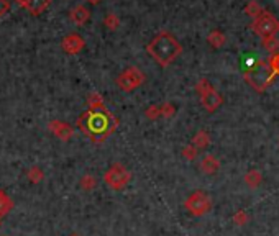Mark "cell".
Masks as SVG:
<instances>
[{
  "label": "cell",
  "mask_w": 279,
  "mask_h": 236,
  "mask_svg": "<svg viewBox=\"0 0 279 236\" xmlns=\"http://www.w3.org/2000/svg\"><path fill=\"white\" fill-rule=\"evenodd\" d=\"M77 125L92 141H102L117 128V120L105 107H100V109H90L80 115Z\"/></svg>",
  "instance_id": "cell-1"
},
{
  "label": "cell",
  "mask_w": 279,
  "mask_h": 236,
  "mask_svg": "<svg viewBox=\"0 0 279 236\" xmlns=\"http://www.w3.org/2000/svg\"><path fill=\"white\" fill-rule=\"evenodd\" d=\"M146 51L159 66L168 67L169 64H173L176 59L181 56L182 46H181V43L176 40L174 35L168 33V31H161L159 35H156L148 43Z\"/></svg>",
  "instance_id": "cell-2"
},
{
  "label": "cell",
  "mask_w": 279,
  "mask_h": 236,
  "mask_svg": "<svg viewBox=\"0 0 279 236\" xmlns=\"http://www.w3.org/2000/svg\"><path fill=\"white\" fill-rule=\"evenodd\" d=\"M246 82L253 87L256 92H265V89L273 82L275 72L268 61H256L253 66L245 71Z\"/></svg>",
  "instance_id": "cell-3"
},
{
  "label": "cell",
  "mask_w": 279,
  "mask_h": 236,
  "mask_svg": "<svg viewBox=\"0 0 279 236\" xmlns=\"http://www.w3.org/2000/svg\"><path fill=\"white\" fill-rule=\"evenodd\" d=\"M251 30L263 40L270 38V36H276L279 33V20L273 13L268 12V10H265L258 18L253 20Z\"/></svg>",
  "instance_id": "cell-4"
},
{
  "label": "cell",
  "mask_w": 279,
  "mask_h": 236,
  "mask_svg": "<svg viewBox=\"0 0 279 236\" xmlns=\"http://www.w3.org/2000/svg\"><path fill=\"white\" fill-rule=\"evenodd\" d=\"M144 80H146V76H144L138 67L130 66L123 72L119 74V77H117V85H119L123 92H132V90L141 87Z\"/></svg>",
  "instance_id": "cell-5"
},
{
  "label": "cell",
  "mask_w": 279,
  "mask_h": 236,
  "mask_svg": "<svg viewBox=\"0 0 279 236\" xmlns=\"http://www.w3.org/2000/svg\"><path fill=\"white\" fill-rule=\"evenodd\" d=\"M212 208V198L206 192H194L186 200V210L194 217H204L206 213L210 212Z\"/></svg>",
  "instance_id": "cell-6"
},
{
  "label": "cell",
  "mask_w": 279,
  "mask_h": 236,
  "mask_svg": "<svg viewBox=\"0 0 279 236\" xmlns=\"http://www.w3.org/2000/svg\"><path fill=\"white\" fill-rule=\"evenodd\" d=\"M130 177L132 176H130V173H128V169L125 168V166H123V164H114L105 173L104 180H105V184L110 187V189L120 190L128 184V182H130Z\"/></svg>",
  "instance_id": "cell-7"
},
{
  "label": "cell",
  "mask_w": 279,
  "mask_h": 236,
  "mask_svg": "<svg viewBox=\"0 0 279 236\" xmlns=\"http://www.w3.org/2000/svg\"><path fill=\"white\" fill-rule=\"evenodd\" d=\"M201 97V102H202V105H204V109H206L207 112H215L220 109V105L223 104V97L220 95L218 92L213 87H210L209 90H206L204 94L199 95Z\"/></svg>",
  "instance_id": "cell-8"
},
{
  "label": "cell",
  "mask_w": 279,
  "mask_h": 236,
  "mask_svg": "<svg viewBox=\"0 0 279 236\" xmlns=\"http://www.w3.org/2000/svg\"><path fill=\"white\" fill-rule=\"evenodd\" d=\"M85 46L84 38L79 33H69L68 36H64L61 41V48L68 55H77L79 51H82Z\"/></svg>",
  "instance_id": "cell-9"
},
{
  "label": "cell",
  "mask_w": 279,
  "mask_h": 236,
  "mask_svg": "<svg viewBox=\"0 0 279 236\" xmlns=\"http://www.w3.org/2000/svg\"><path fill=\"white\" fill-rule=\"evenodd\" d=\"M50 3H51V0H23V2H20L21 7L28 10L31 15L43 13L48 7H50Z\"/></svg>",
  "instance_id": "cell-10"
},
{
  "label": "cell",
  "mask_w": 279,
  "mask_h": 236,
  "mask_svg": "<svg viewBox=\"0 0 279 236\" xmlns=\"http://www.w3.org/2000/svg\"><path fill=\"white\" fill-rule=\"evenodd\" d=\"M50 130L55 133V135L58 138H61V139H69L72 136V128L68 125V123H64V121H60V120H53L50 123Z\"/></svg>",
  "instance_id": "cell-11"
},
{
  "label": "cell",
  "mask_w": 279,
  "mask_h": 236,
  "mask_svg": "<svg viewBox=\"0 0 279 236\" xmlns=\"http://www.w3.org/2000/svg\"><path fill=\"white\" fill-rule=\"evenodd\" d=\"M69 17H71V20L76 25H84V23H87L90 18V10L87 7H84V5H76V7L69 12Z\"/></svg>",
  "instance_id": "cell-12"
},
{
  "label": "cell",
  "mask_w": 279,
  "mask_h": 236,
  "mask_svg": "<svg viewBox=\"0 0 279 236\" xmlns=\"http://www.w3.org/2000/svg\"><path fill=\"white\" fill-rule=\"evenodd\" d=\"M218 161L215 156H212V154H209V156H206L202 159V163H201V168L202 171L206 174H213V173H217V169H218Z\"/></svg>",
  "instance_id": "cell-13"
},
{
  "label": "cell",
  "mask_w": 279,
  "mask_h": 236,
  "mask_svg": "<svg viewBox=\"0 0 279 236\" xmlns=\"http://www.w3.org/2000/svg\"><path fill=\"white\" fill-rule=\"evenodd\" d=\"M207 41H209V45H210L212 48H222L225 45V41H227V38H225V35L222 33V31L213 30V31L209 33Z\"/></svg>",
  "instance_id": "cell-14"
},
{
  "label": "cell",
  "mask_w": 279,
  "mask_h": 236,
  "mask_svg": "<svg viewBox=\"0 0 279 236\" xmlns=\"http://www.w3.org/2000/svg\"><path fill=\"white\" fill-rule=\"evenodd\" d=\"M263 12H265V10L261 8V5L256 2V0H251V2L246 3V7H245V13L248 15V17L253 18V20L258 18Z\"/></svg>",
  "instance_id": "cell-15"
},
{
  "label": "cell",
  "mask_w": 279,
  "mask_h": 236,
  "mask_svg": "<svg viewBox=\"0 0 279 236\" xmlns=\"http://www.w3.org/2000/svg\"><path fill=\"white\" fill-rule=\"evenodd\" d=\"M13 202L10 200V197L5 194L3 190H0V215H5L7 212L12 210Z\"/></svg>",
  "instance_id": "cell-16"
},
{
  "label": "cell",
  "mask_w": 279,
  "mask_h": 236,
  "mask_svg": "<svg viewBox=\"0 0 279 236\" xmlns=\"http://www.w3.org/2000/svg\"><path fill=\"white\" fill-rule=\"evenodd\" d=\"M245 180H246V184H248V187H251V189H256V187L261 184V174L256 169H253V171H250V173L246 174Z\"/></svg>",
  "instance_id": "cell-17"
},
{
  "label": "cell",
  "mask_w": 279,
  "mask_h": 236,
  "mask_svg": "<svg viewBox=\"0 0 279 236\" xmlns=\"http://www.w3.org/2000/svg\"><path fill=\"white\" fill-rule=\"evenodd\" d=\"M104 25H105V28H109L110 31H115L120 26V18L117 17L115 13H107L104 18Z\"/></svg>",
  "instance_id": "cell-18"
},
{
  "label": "cell",
  "mask_w": 279,
  "mask_h": 236,
  "mask_svg": "<svg viewBox=\"0 0 279 236\" xmlns=\"http://www.w3.org/2000/svg\"><path fill=\"white\" fill-rule=\"evenodd\" d=\"M263 46H265L270 53H273V55H276V51L279 50V40L276 36H270V38L263 40Z\"/></svg>",
  "instance_id": "cell-19"
},
{
  "label": "cell",
  "mask_w": 279,
  "mask_h": 236,
  "mask_svg": "<svg viewBox=\"0 0 279 236\" xmlns=\"http://www.w3.org/2000/svg\"><path fill=\"white\" fill-rule=\"evenodd\" d=\"M209 141H210V139H209V135L204 130H201L194 136V144H196L197 148H207L209 146Z\"/></svg>",
  "instance_id": "cell-20"
},
{
  "label": "cell",
  "mask_w": 279,
  "mask_h": 236,
  "mask_svg": "<svg viewBox=\"0 0 279 236\" xmlns=\"http://www.w3.org/2000/svg\"><path fill=\"white\" fill-rule=\"evenodd\" d=\"M28 179L31 182H35V184H38V182L43 179V173L40 168H31L30 173H28Z\"/></svg>",
  "instance_id": "cell-21"
},
{
  "label": "cell",
  "mask_w": 279,
  "mask_h": 236,
  "mask_svg": "<svg viewBox=\"0 0 279 236\" xmlns=\"http://www.w3.org/2000/svg\"><path fill=\"white\" fill-rule=\"evenodd\" d=\"M268 62H270V66H271V69H273V72H275V76H276V74L279 76V53H276V55H273Z\"/></svg>",
  "instance_id": "cell-22"
},
{
  "label": "cell",
  "mask_w": 279,
  "mask_h": 236,
  "mask_svg": "<svg viewBox=\"0 0 279 236\" xmlns=\"http://www.w3.org/2000/svg\"><path fill=\"white\" fill-rule=\"evenodd\" d=\"M80 184H82L84 189H92V187H95V179H94V177L87 176V177H84V179L80 180Z\"/></svg>",
  "instance_id": "cell-23"
},
{
  "label": "cell",
  "mask_w": 279,
  "mask_h": 236,
  "mask_svg": "<svg viewBox=\"0 0 279 236\" xmlns=\"http://www.w3.org/2000/svg\"><path fill=\"white\" fill-rule=\"evenodd\" d=\"M10 10V0H0V17L7 15Z\"/></svg>",
  "instance_id": "cell-24"
},
{
  "label": "cell",
  "mask_w": 279,
  "mask_h": 236,
  "mask_svg": "<svg viewBox=\"0 0 279 236\" xmlns=\"http://www.w3.org/2000/svg\"><path fill=\"white\" fill-rule=\"evenodd\" d=\"M159 110H161V114H163L164 117H169L171 114H174V107L171 104H164Z\"/></svg>",
  "instance_id": "cell-25"
},
{
  "label": "cell",
  "mask_w": 279,
  "mask_h": 236,
  "mask_svg": "<svg viewBox=\"0 0 279 236\" xmlns=\"http://www.w3.org/2000/svg\"><path fill=\"white\" fill-rule=\"evenodd\" d=\"M87 2H89V3H99L100 0H87Z\"/></svg>",
  "instance_id": "cell-26"
},
{
  "label": "cell",
  "mask_w": 279,
  "mask_h": 236,
  "mask_svg": "<svg viewBox=\"0 0 279 236\" xmlns=\"http://www.w3.org/2000/svg\"><path fill=\"white\" fill-rule=\"evenodd\" d=\"M17 2H18V3H20V2H23V0H17Z\"/></svg>",
  "instance_id": "cell-27"
},
{
  "label": "cell",
  "mask_w": 279,
  "mask_h": 236,
  "mask_svg": "<svg viewBox=\"0 0 279 236\" xmlns=\"http://www.w3.org/2000/svg\"><path fill=\"white\" fill-rule=\"evenodd\" d=\"M71 236H79V235H71Z\"/></svg>",
  "instance_id": "cell-28"
}]
</instances>
